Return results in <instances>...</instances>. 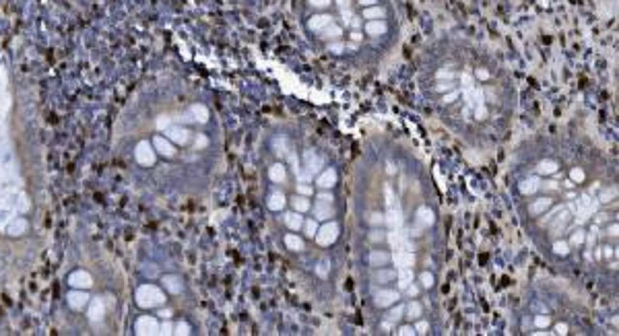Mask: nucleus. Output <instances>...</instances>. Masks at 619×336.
Listing matches in <instances>:
<instances>
[{
    "label": "nucleus",
    "mask_w": 619,
    "mask_h": 336,
    "mask_svg": "<svg viewBox=\"0 0 619 336\" xmlns=\"http://www.w3.org/2000/svg\"><path fill=\"white\" fill-rule=\"evenodd\" d=\"M316 198H318V200H324V202H333V200H335V198H333V194H330V192H320L318 196H316Z\"/></svg>",
    "instance_id": "obj_51"
},
{
    "label": "nucleus",
    "mask_w": 619,
    "mask_h": 336,
    "mask_svg": "<svg viewBox=\"0 0 619 336\" xmlns=\"http://www.w3.org/2000/svg\"><path fill=\"white\" fill-rule=\"evenodd\" d=\"M549 324H551V318H549V316H536V318H534V326H536V328H543V330H545Z\"/></svg>",
    "instance_id": "obj_42"
},
{
    "label": "nucleus",
    "mask_w": 619,
    "mask_h": 336,
    "mask_svg": "<svg viewBox=\"0 0 619 336\" xmlns=\"http://www.w3.org/2000/svg\"><path fill=\"white\" fill-rule=\"evenodd\" d=\"M285 246H287V250H291V252H301V250H304V240H301L299 235H295V233H287L285 235Z\"/></svg>",
    "instance_id": "obj_30"
},
{
    "label": "nucleus",
    "mask_w": 619,
    "mask_h": 336,
    "mask_svg": "<svg viewBox=\"0 0 619 336\" xmlns=\"http://www.w3.org/2000/svg\"><path fill=\"white\" fill-rule=\"evenodd\" d=\"M518 188H520V192L525 194V196H531V194H534L536 190L541 188V177H539V175H531V177H527V179H522Z\"/></svg>",
    "instance_id": "obj_20"
},
{
    "label": "nucleus",
    "mask_w": 619,
    "mask_h": 336,
    "mask_svg": "<svg viewBox=\"0 0 619 336\" xmlns=\"http://www.w3.org/2000/svg\"><path fill=\"white\" fill-rule=\"evenodd\" d=\"M291 206H293V211H297V213H308L310 211V200H308V196H295V198L291 200Z\"/></svg>",
    "instance_id": "obj_32"
},
{
    "label": "nucleus",
    "mask_w": 619,
    "mask_h": 336,
    "mask_svg": "<svg viewBox=\"0 0 619 336\" xmlns=\"http://www.w3.org/2000/svg\"><path fill=\"white\" fill-rule=\"evenodd\" d=\"M551 204H553V200L551 198H539V200H532L531 202V206H529V213L532 215V217H541L547 208H551Z\"/></svg>",
    "instance_id": "obj_22"
},
{
    "label": "nucleus",
    "mask_w": 619,
    "mask_h": 336,
    "mask_svg": "<svg viewBox=\"0 0 619 336\" xmlns=\"http://www.w3.org/2000/svg\"><path fill=\"white\" fill-rule=\"evenodd\" d=\"M390 260L396 264V268H413L415 266V254L407 250H394Z\"/></svg>",
    "instance_id": "obj_16"
},
{
    "label": "nucleus",
    "mask_w": 619,
    "mask_h": 336,
    "mask_svg": "<svg viewBox=\"0 0 619 336\" xmlns=\"http://www.w3.org/2000/svg\"><path fill=\"white\" fill-rule=\"evenodd\" d=\"M396 285L398 289H407L413 283V268H398L396 270Z\"/></svg>",
    "instance_id": "obj_28"
},
{
    "label": "nucleus",
    "mask_w": 619,
    "mask_h": 336,
    "mask_svg": "<svg viewBox=\"0 0 619 336\" xmlns=\"http://www.w3.org/2000/svg\"><path fill=\"white\" fill-rule=\"evenodd\" d=\"M89 295H87V291L85 289H73V291H68L66 293V305L71 307V310H75V312H83L87 307V303H89Z\"/></svg>",
    "instance_id": "obj_8"
},
{
    "label": "nucleus",
    "mask_w": 619,
    "mask_h": 336,
    "mask_svg": "<svg viewBox=\"0 0 619 336\" xmlns=\"http://www.w3.org/2000/svg\"><path fill=\"white\" fill-rule=\"evenodd\" d=\"M365 8L367 4L361 0H326L320 8H308L306 31L335 58L359 56L365 48L380 46L371 37V25L376 21L365 17Z\"/></svg>",
    "instance_id": "obj_3"
},
{
    "label": "nucleus",
    "mask_w": 619,
    "mask_h": 336,
    "mask_svg": "<svg viewBox=\"0 0 619 336\" xmlns=\"http://www.w3.org/2000/svg\"><path fill=\"white\" fill-rule=\"evenodd\" d=\"M301 229L306 231L308 237H314L316 231H318V223H316V219H308V221H304V227H301Z\"/></svg>",
    "instance_id": "obj_34"
},
{
    "label": "nucleus",
    "mask_w": 619,
    "mask_h": 336,
    "mask_svg": "<svg viewBox=\"0 0 619 336\" xmlns=\"http://www.w3.org/2000/svg\"><path fill=\"white\" fill-rule=\"evenodd\" d=\"M615 196H617V188H605L597 200H599V202H611Z\"/></svg>",
    "instance_id": "obj_35"
},
{
    "label": "nucleus",
    "mask_w": 619,
    "mask_h": 336,
    "mask_svg": "<svg viewBox=\"0 0 619 336\" xmlns=\"http://www.w3.org/2000/svg\"><path fill=\"white\" fill-rule=\"evenodd\" d=\"M568 330H570V328H568V324H561V322L555 326V334H568Z\"/></svg>",
    "instance_id": "obj_54"
},
{
    "label": "nucleus",
    "mask_w": 619,
    "mask_h": 336,
    "mask_svg": "<svg viewBox=\"0 0 619 336\" xmlns=\"http://www.w3.org/2000/svg\"><path fill=\"white\" fill-rule=\"evenodd\" d=\"M428 330H430V324L425 320H419L417 322V326H415V332L417 334H428Z\"/></svg>",
    "instance_id": "obj_47"
},
{
    "label": "nucleus",
    "mask_w": 619,
    "mask_h": 336,
    "mask_svg": "<svg viewBox=\"0 0 619 336\" xmlns=\"http://www.w3.org/2000/svg\"><path fill=\"white\" fill-rule=\"evenodd\" d=\"M333 217H335L333 202L316 200V204H314V219H316V221H330Z\"/></svg>",
    "instance_id": "obj_18"
},
{
    "label": "nucleus",
    "mask_w": 619,
    "mask_h": 336,
    "mask_svg": "<svg viewBox=\"0 0 619 336\" xmlns=\"http://www.w3.org/2000/svg\"><path fill=\"white\" fill-rule=\"evenodd\" d=\"M582 244H586V231H584V229H576V231L572 233V237H570V246L580 248Z\"/></svg>",
    "instance_id": "obj_33"
},
{
    "label": "nucleus",
    "mask_w": 619,
    "mask_h": 336,
    "mask_svg": "<svg viewBox=\"0 0 619 336\" xmlns=\"http://www.w3.org/2000/svg\"><path fill=\"white\" fill-rule=\"evenodd\" d=\"M314 237H316V242H318V246H324V248L335 244L337 237H339V223L337 221H324V225L318 227Z\"/></svg>",
    "instance_id": "obj_6"
},
{
    "label": "nucleus",
    "mask_w": 619,
    "mask_h": 336,
    "mask_svg": "<svg viewBox=\"0 0 619 336\" xmlns=\"http://www.w3.org/2000/svg\"><path fill=\"white\" fill-rule=\"evenodd\" d=\"M159 334H174V324H172V322L163 320L161 326H159Z\"/></svg>",
    "instance_id": "obj_45"
},
{
    "label": "nucleus",
    "mask_w": 619,
    "mask_h": 336,
    "mask_svg": "<svg viewBox=\"0 0 619 336\" xmlns=\"http://www.w3.org/2000/svg\"><path fill=\"white\" fill-rule=\"evenodd\" d=\"M403 211H401V206H398V202H394V204H388V211H386V215H384V223L390 227V229H401L403 227Z\"/></svg>",
    "instance_id": "obj_14"
},
{
    "label": "nucleus",
    "mask_w": 619,
    "mask_h": 336,
    "mask_svg": "<svg viewBox=\"0 0 619 336\" xmlns=\"http://www.w3.org/2000/svg\"><path fill=\"white\" fill-rule=\"evenodd\" d=\"M396 334L411 336V334H417V332H415V326H413V324H405V326H401V328H396Z\"/></svg>",
    "instance_id": "obj_44"
},
{
    "label": "nucleus",
    "mask_w": 619,
    "mask_h": 336,
    "mask_svg": "<svg viewBox=\"0 0 619 336\" xmlns=\"http://www.w3.org/2000/svg\"><path fill=\"white\" fill-rule=\"evenodd\" d=\"M134 299H136V303H139L141 307L151 310V307H159V305L165 303V293L157 285H153V283H145V285H141L139 289H136Z\"/></svg>",
    "instance_id": "obj_4"
},
{
    "label": "nucleus",
    "mask_w": 619,
    "mask_h": 336,
    "mask_svg": "<svg viewBox=\"0 0 619 336\" xmlns=\"http://www.w3.org/2000/svg\"><path fill=\"white\" fill-rule=\"evenodd\" d=\"M369 223H371V225H382V223H384V215L374 213V215L369 217Z\"/></svg>",
    "instance_id": "obj_49"
},
{
    "label": "nucleus",
    "mask_w": 619,
    "mask_h": 336,
    "mask_svg": "<svg viewBox=\"0 0 619 336\" xmlns=\"http://www.w3.org/2000/svg\"><path fill=\"white\" fill-rule=\"evenodd\" d=\"M405 316V305H396L394 310H390V314H388V320L392 322V324H396L398 320H401Z\"/></svg>",
    "instance_id": "obj_38"
},
{
    "label": "nucleus",
    "mask_w": 619,
    "mask_h": 336,
    "mask_svg": "<svg viewBox=\"0 0 619 336\" xmlns=\"http://www.w3.org/2000/svg\"><path fill=\"white\" fill-rule=\"evenodd\" d=\"M595 215H597V221H599V223H603V221H607V217H609V215H605V213H599V211H597Z\"/></svg>",
    "instance_id": "obj_56"
},
{
    "label": "nucleus",
    "mask_w": 619,
    "mask_h": 336,
    "mask_svg": "<svg viewBox=\"0 0 619 336\" xmlns=\"http://www.w3.org/2000/svg\"><path fill=\"white\" fill-rule=\"evenodd\" d=\"M386 240H388V244H390L392 250H407V252H413V244H411V240H409V235L403 233L401 229H392V231L386 235Z\"/></svg>",
    "instance_id": "obj_12"
},
{
    "label": "nucleus",
    "mask_w": 619,
    "mask_h": 336,
    "mask_svg": "<svg viewBox=\"0 0 619 336\" xmlns=\"http://www.w3.org/2000/svg\"><path fill=\"white\" fill-rule=\"evenodd\" d=\"M268 177L274 181V184H283L285 177H287V169H285V165H283V163H274V165H270V169H268Z\"/></svg>",
    "instance_id": "obj_27"
},
{
    "label": "nucleus",
    "mask_w": 619,
    "mask_h": 336,
    "mask_svg": "<svg viewBox=\"0 0 619 336\" xmlns=\"http://www.w3.org/2000/svg\"><path fill=\"white\" fill-rule=\"evenodd\" d=\"M66 283L71 285L73 289H89L91 285H93V276L89 274V270H83V268H77L75 272H71L68 274V278H66Z\"/></svg>",
    "instance_id": "obj_11"
},
{
    "label": "nucleus",
    "mask_w": 619,
    "mask_h": 336,
    "mask_svg": "<svg viewBox=\"0 0 619 336\" xmlns=\"http://www.w3.org/2000/svg\"><path fill=\"white\" fill-rule=\"evenodd\" d=\"M316 184H318L322 190H330L337 184V171L333 167H326V169H322L318 173V177H316Z\"/></svg>",
    "instance_id": "obj_19"
},
{
    "label": "nucleus",
    "mask_w": 619,
    "mask_h": 336,
    "mask_svg": "<svg viewBox=\"0 0 619 336\" xmlns=\"http://www.w3.org/2000/svg\"><path fill=\"white\" fill-rule=\"evenodd\" d=\"M584 177H586V173L580 169V167H574V169L570 171V179L574 181V184H582Z\"/></svg>",
    "instance_id": "obj_39"
},
{
    "label": "nucleus",
    "mask_w": 619,
    "mask_h": 336,
    "mask_svg": "<svg viewBox=\"0 0 619 336\" xmlns=\"http://www.w3.org/2000/svg\"><path fill=\"white\" fill-rule=\"evenodd\" d=\"M617 231H619V227H617V223H613V225L609 227V235H613V237H617Z\"/></svg>",
    "instance_id": "obj_55"
},
{
    "label": "nucleus",
    "mask_w": 619,
    "mask_h": 336,
    "mask_svg": "<svg viewBox=\"0 0 619 336\" xmlns=\"http://www.w3.org/2000/svg\"><path fill=\"white\" fill-rule=\"evenodd\" d=\"M561 186H563V188H568V190H570V188H574L576 184H574V181H572V179H566V181H563V184H561Z\"/></svg>",
    "instance_id": "obj_57"
},
{
    "label": "nucleus",
    "mask_w": 619,
    "mask_h": 336,
    "mask_svg": "<svg viewBox=\"0 0 619 336\" xmlns=\"http://www.w3.org/2000/svg\"><path fill=\"white\" fill-rule=\"evenodd\" d=\"M283 221H285V225L291 229V231H299L301 227H304V217H301V213H297V211L287 213V215L283 217Z\"/></svg>",
    "instance_id": "obj_26"
},
{
    "label": "nucleus",
    "mask_w": 619,
    "mask_h": 336,
    "mask_svg": "<svg viewBox=\"0 0 619 336\" xmlns=\"http://www.w3.org/2000/svg\"><path fill=\"white\" fill-rule=\"evenodd\" d=\"M87 316L91 322H99L105 316V301L101 297H93L87 303Z\"/></svg>",
    "instance_id": "obj_15"
},
{
    "label": "nucleus",
    "mask_w": 619,
    "mask_h": 336,
    "mask_svg": "<svg viewBox=\"0 0 619 336\" xmlns=\"http://www.w3.org/2000/svg\"><path fill=\"white\" fill-rule=\"evenodd\" d=\"M428 93L440 107L458 109L464 124H485L500 111L504 93L493 68L483 62L444 56L425 79Z\"/></svg>",
    "instance_id": "obj_2"
},
{
    "label": "nucleus",
    "mask_w": 619,
    "mask_h": 336,
    "mask_svg": "<svg viewBox=\"0 0 619 336\" xmlns=\"http://www.w3.org/2000/svg\"><path fill=\"white\" fill-rule=\"evenodd\" d=\"M396 278V270H390V268H374V274H371V281L374 283H390Z\"/></svg>",
    "instance_id": "obj_24"
},
{
    "label": "nucleus",
    "mask_w": 619,
    "mask_h": 336,
    "mask_svg": "<svg viewBox=\"0 0 619 336\" xmlns=\"http://www.w3.org/2000/svg\"><path fill=\"white\" fill-rule=\"evenodd\" d=\"M561 208H563V206H553V204H551V211H549V213H543V219H541L539 223H541V225H549V223L553 221V217L561 211Z\"/></svg>",
    "instance_id": "obj_36"
},
{
    "label": "nucleus",
    "mask_w": 619,
    "mask_h": 336,
    "mask_svg": "<svg viewBox=\"0 0 619 336\" xmlns=\"http://www.w3.org/2000/svg\"><path fill=\"white\" fill-rule=\"evenodd\" d=\"M398 299H401V295H398V291H394V289H380L376 293V305L378 307H390Z\"/></svg>",
    "instance_id": "obj_17"
},
{
    "label": "nucleus",
    "mask_w": 619,
    "mask_h": 336,
    "mask_svg": "<svg viewBox=\"0 0 619 336\" xmlns=\"http://www.w3.org/2000/svg\"><path fill=\"white\" fill-rule=\"evenodd\" d=\"M601 256H603V258H611V256H613V248H609V246L601 248Z\"/></svg>",
    "instance_id": "obj_53"
},
{
    "label": "nucleus",
    "mask_w": 619,
    "mask_h": 336,
    "mask_svg": "<svg viewBox=\"0 0 619 336\" xmlns=\"http://www.w3.org/2000/svg\"><path fill=\"white\" fill-rule=\"evenodd\" d=\"M539 190H545V192H557L559 190V184L553 179H547V181H541V188Z\"/></svg>",
    "instance_id": "obj_41"
},
{
    "label": "nucleus",
    "mask_w": 619,
    "mask_h": 336,
    "mask_svg": "<svg viewBox=\"0 0 619 336\" xmlns=\"http://www.w3.org/2000/svg\"><path fill=\"white\" fill-rule=\"evenodd\" d=\"M553 252L557 256H568L570 254V244L568 242H555L553 244Z\"/></svg>",
    "instance_id": "obj_37"
},
{
    "label": "nucleus",
    "mask_w": 619,
    "mask_h": 336,
    "mask_svg": "<svg viewBox=\"0 0 619 336\" xmlns=\"http://www.w3.org/2000/svg\"><path fill=\"white\" fill-rule=\"evenodd\" d=\"M557 163L555 161H551V159H545V161H541L539 165H536V173L539 175H553V173H557Z\"/></svg>",
    "instance_id": "obj_29"
},
{
    "label": "nucleus",
    "mask_w": 619,
    "mask_h": 336,
    "mask_svg": "<svg viewBox=\"0 0 619 336\" xmlns=\"http://www.w3.org/2000/svg\"><path fill=\"white\" fill-rule=\"evenodd\" d=\"M163 287H165V291H170L172 295H177V293H182V281L177 278L176 274H165L163 276Z\"/></svg>",
    "instance_id": "obj_25"
},
{
    "label": "nucleus",
    "mask_w": 619,
    "mask_h": 336,
    "mask_svg": "<svg viewBox=\"0 0 619 336\" xmlns=\"http://www.w3.org/2000/svg\"><path fill=\"white\" fill-rule=\"evenodd\" d=\"M159 326H161V322L155 316H141L134 324V332L136 334H159Z\"/></svg>",
    "instance_id": "obj_10"
},
{
    "label": "nucleus",
    "mask_w": 619,
    "mask_h": 336,
    "mask_svg": "<svg viewBox=\"0 0 619 336\" xmlns=\"http://www.w3.org/2000/svg\"><path fill=\"white\" fill-rule=\"evenodd\" d=\"M322 167H324V157L318 155V153H316L314 149H306V151H304V169H306L308 173L316 175V173L322 171Z\"/></svg>",
    "instance_id": "obj_9"
},
{
    "label": "nucleus",
    "mask_w": 619,
    "mask_h": 336,
    "mask_svg": "<svg viewBox=\"0 0 619 336\" xmlns=\"http://www.w3.org/2000/svg\"><path fill=\"white\" fill-rule=\"evenodd\" d=\"M405 318L407 320H419L421 318V303L419 301H411L409 305H405Z\"/></svg>",
    "instance_id": "obj_31"
},
{
    "label": "nucleus",
    "mask_w": 619,
    "mask_h": 336,
    "mask_svg": "<svg viewBox=\"0 0 619 336\" xmlns=\"http://www.w3.org/2000/svg\"><path fill=\"white\" fill-rule=\"evenodd\" d=\"M419 281H421V287H423V289H430V287H434V274H432V272H421Z\"/></svg>",
    "instance_id": "obj_40"
},
{
    "label": "nucleus",
    "mask_w": 619,
    "mask_h": 336,
    "mask_svg": "<svg viewBox=\"0 0 619 336\" xmlns=\"http://www.w3.org/2000/svg\"><path fill=\"white\" fill-rule=\"evenodd\" d=\"M407 293H409V297H411V299H413V297H417V295H419V287L411 283V285L407 287Z\"/></svg>",
    "instance_id": "obj_50"
},
{
    "label": "nucleus",
    "mask_w": 619,
    "mask_h": 336,
    "mask_svg": "<svg viewBox=\"0 0 619 336\" xmlns=\"http://www.w3.org/2000/svg\"><path fill=\"white\" fill-rule=\"evenodd\" d=\"M599 211V200L593 198L590 194H582L580 198L576 200V206H574V217H576V223L578 225H584V223L593 217L595 213Z\"/></svg>",
    "instance_id": "obj_5"
},
{
    "label": "nucleus",
    "mask_w": 619,
    "mask_h": 336,
    "mask_svg": "<svg viewBox=\"0 0 619 336\" xmlns=\"http://www.w3.org/2000/svg\"><path fill=\"white\" fill-rule=\"evenodd\" d=\"M367 262H369V266H374V268H380V266H386L390 262V254L388 252H382V250H371Z\"/></svg>",
    "instance_id": "obj_21"
},
{
    "label": "nucleus",
    "mask_w": 619,
    "mask_h": 336,
    "mask_svg": "<svg viewBox=\"0 0 619 336\" xmlns=\"http://www.w3.org/2000/svg\"><path fill=\"white\" fill-rule=\"evenodd\" d=\"M285 204H287V198H285V194L283 192H272L270 196H268V200H266V206L270 208V211H274V213H279V211H283L285 208Z\"/></svg>",
    "instance_id": "obj_23"
},
{
    "label": "nucleus",
    "mask_w": 619,
    "mask_h": 336,
    "mask_svg": "<svg viewBox=\"0 0 619 336\" xmlns=\"http://www.w3.org/2000/svg\"><path fill=\"white\" fill-rule=\"evenodd\" d=\"M328 270H330L328 262H320V264H318V268H316V272H318L320 276H326V274H328Z\"/></svg>",
    "instance_id": "obj_48"
},
{
    "label": "nucleus",
    "mask_w": 619,
    "mask_h": 336,
    "mask_svg": "<svg viewBox=\"0 0 619 336\" xmlns=\"http://www.w3.org/2000/svg\"><path fill=\"white\" fill-rule=\"evenodd\" d=\"M29 105L23 89L6 66H0V233L23 237L29 233L33 200L19 175L17 136L27 126Z\"/></svg>",
    "instance_id": "obj_1"
},
{
    "label": "nucleus",
    "mask_w": 619,
    "mask_h": 336,
    "mask_svg": "<svg viewBox=\"0 0 619 336\" xmlns=\"http://www.w3.org/2000/svg\"><path fill=\"white\" fill-rule=\"evenodd\" d=\"M570 219H572V208H566V206H563L561 211L553 217V221L549 223V231H551V235H559L563 229L568 227Z\"/></svg>",
    "instance_id": "obj_13"
},
{
    "label": "nucleus",
    "mask_w": 619,
    "mask_h": 336,
    "mask_svg": "<svg viewBox=\"0 0 619 336\" xmlns=\"http://www.w3.org/2000/svg\"><path fill=\"white\" fill-rule=\"evenodd\" d=\"M190 326L186 324V322H177V324H174V334H190Z\"/></svg>",
    "instance_id": "obj_43"
},
{
    "label": "nucleus",
    "mask_w": 619,
    "mask_h": 336,
    "mask_svg": "<svg viewBox=\"0 0 619 336\" xmlns=\"http://www.w3.org/2000/svg\"><path fill=\"white\" fill-rule=\"evenodd\" d=\"M369 240H371V242H382V240H384V233H382V231H371Z\"/></svg>",
    "instance_id": "obj_52"
},
{
    "label": "nucleus",
    "mask_w": 619,
    "mask_h": 336,
    "mask_svg": "<svg viewBox=\"0 0 619 336\" xmlns=\"http://www.w3.org/2000/svg\"><path fill=\"white\" fill-rule=\"evenodd\" d=\"M434 221H436V217H434V211H432V208L419 206L417 213H415V227L411 229V235H421L423 229H428V227L434 225Z\"/></svg>",
    "instance_id": "obj_7"
},
{
    "label": "nucleus",
    "mask_w": 619,
    "mask_h": 336,
    "mask_svg": "<svg viewBox=\"0 0 619 336\" xmlns=\"http://www.w3.org/2000/svg\"><path fill=\"white\" fill-rule=\"evenodd\" d=\"M314 190H312V186H308V184H304V181H299L297 184V194L299 196H310Z\"/></svg>",
    "instance_id": "obj_46"
},
{
    "label": "nucleus",
    "mask_w": 619,
    "mask_h": 336,
    "mask_svg": "<svg viewBox=\"0 0 619 336\" xmlns=\"http://www.w3.org/2000/svg\"><path fill=\"white\" fill-rule=\"evenodd\" d=\"M595 258H597V260H601V258H603V256H601V250H595Z\"/></svg>",
    "instance_id": "obj_58"
}]
</instances>
